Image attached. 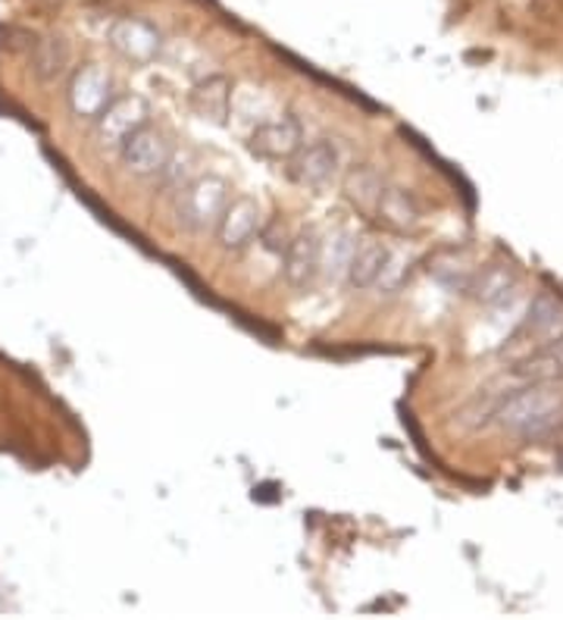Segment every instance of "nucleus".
I'll use <instances>...</instances> for the list:
<instances>
[{
    "mask_svg": "<svg viewBox=\"0 0 563 620\" xmlns=\"http://www.w3.org/2000/svg\"><path fill=\"white\" fill-rule=\"evenodd\" d=\"M510 286H514L510 273L495 266V269H489V273L479 279V298H482L485 305H504L507 295H510Z\"/></svg>",
    "mask_w": 563,
    "mask_h": 620,
    "instance_id": "nucleus-18",
    "label": "nucleus"
},
{
    "mask_svg": "<svg viewBox=\"0 0 563 620\" xmlns=\"http://www.w3.org/2000/svg\"><path fill=\"white\" fill-rule=\"evenodd\" d=\"M320 254H323V239L317 232H301L285 251V279L295 288H307L320 276Z\"/></svg>",
    "mask_w": 563,
    "mask_h": 620,
    "instance_id": "nucleus-9",
    "label": "nucleus"
},
{
    "mask_svg": "<svg viewBox=\"0 0 563 620\" xmlns=\"http://www.w3.org/2000/svg\"><path fill=\"white\" fill-rule=\"evenodd\" d=\"M229 101H232V85L226 76H210L204 79L192 94V107L200 119H210V123H222L229 116Z\"/></svg>",
    "mask_w": 563,
    "mask_h": 620,
    "instance_id": "nucleus-13",
    "label": "nucleus"
},
{
    "mask_svg": "<svg viewBox=\"0 0 563 620\" xmlns=\"http://www.w3.org/2000/svg\"><path fill=\"white\" fill-rule=\"evenodd\" d=\"M376 214L389 222L391 229H411V226H416V207L407 198V192H401V188H386L382 198H379Z\"/></svg>",
    "mask_w": 563,
    "mask_h": 620,
    "instance_id": "nucleus-16",
    "label": "nucleus"
},
{
    "mask_svg": "<svg viewBox=\"0 0 563 620\" xmlns=\"http://www.w3.org/2000/svg\"><path fill=\"white\" fill-rule=\"evenodd\" d=\"M229 116L239 123L241 129H257L266 119L279 116L276 113V97L269 91L254 89V85H241L239 91H232V101H229Z\"/></svg>",
    "mask_w": 563,
    "mask_h": 620,
    "instance_id": "nucleus-11",
    "label": "nucleus"
},
{
    "mask_svg": "<svg viewBox=\"0 0 563 620\" xmlns=\"http://www.w3.org/2000/svg\"><path fill=\"white\" fill-rule=\"evenodd\" d=\"M119 160H123V167L129 170L131 176L151 179L157 176V173H163L166 163L173 160V145H170V138L163 133H157L151 126H141V129L123 145Z\"/></svg>",
    "mask_w": 563,
    "mask_h": 620,
    "instance_id": "nucleus-5",
    "label": "nucleus"
},
{
    "mask_svg": "<svg viewBox=\"0 0 563 620\" xmlns=\"http://www.w3.org/2000/svg\"><path fill=\"white\" fill-rule=\"evenodd\" d=\"M226 207H229V182L219 176H204L182 188L179 204H175V217L188 232H204V229L217 226Z\"/></svg>",
    "mask_w": 563,
    "mask_h": 620,
    "instance_id": "nucleus-4",
    "label": "nucleus"
},
{
    "mask_svg": "<svg viewBox=\"0 0 563 620\" xmlns=\"http://www.w3.org/2000/svg\"><path fill=\"white\" fill-rule=\"evenodd\" d=\"M107 42L129 64H151L153 57L160 54V45H163L157 25H151L148 20H135V16L116 20L110 25Z\"/></svg>",
    "mask_w": 563,
    "mask_h": 620,
    "instance_id": "nucleus-7",
    "label": "nucleus"
},
{
    "mask_svg": "<svg viewBox=\"0 0 563 620\" xmlns=\"http://www.w3.org/2000/svg\"><path fill=\"white\" fill-rule=\"evenodd\" d=\"M66 107L79 123H94L101 111L113 101V72L104 64H85V67L66 69Z\"/></svg>",
    "mask_w": 563,
    "mask_h": 620,
    "instance_id": "nucleus-2",
    "label": "nucleus"
},
{
    "mask_svg": "<svg viewBox=\"0 0 563 620\" xmlns=\"http://www.w3.org/2000/svg\"><path fill=\"white\" fill-rule=\"evenodd\" d=\"M407 254L404 251H389V261L382 266V276H379V283L376 288H382V291H394V288L401 286V279L407 276Z\"/></svg>",
    "mask_w": 563,
    "mask_h": 620,
    "instance_id": "nucleus-19",
    "label": "nucleus"
},
{
    "mask_svg": "<svg viewBox=\"0 0 563 620\" xmlns=\"http://www.w3.org/2000/svg\"><path fill=\"white\" fill-rule=\"evenodd\" d=\"M520 377L526 379H558L563 377V335L548 342V348H542L539 355H532L520 367Z\"/></svg>",
    "mask_w": 563,
    "mask_h": 620,
    "instance_id": "nucleus-17",
    "label": "nucleus"
},
{
    "mask_svg": "<svg viewBox=\"0 0 563 620\" xmlns=\"http://www.w3.org/2000/svg\"><path fill=\"white\" fill-rule=\"evenodd\" d=\"M261 229V204L254 198H239L219 217L217 232L222 248H244Z\"/></svg>",
    "mask_w": 563,
    "mask_h": 620,
    "instance_id": "nucleus-10",
    "label": "nucleus"
},
{
    "mask_svg": "<svg viewBox=\"0 0 563 620\" xmlns=\"http://www.w3.org/2000/svg\"><path fill=\"white\" fill-rule=\"evenodd\" d=\"M301 123L295 119V116H273V119H266L263 126H257L254 133H251V145H254V151H261L263 157H295L301 151Z\"/></svg>",
    "mask_w": 563,
    "mask_h": 620,
    "instance_id": "nucleus-8",
    "label": "nucleus"
},
{
    "mask_svg": "<svg viewBox=\"0 0 563 620\" xmlns=\"http://www.w3.org/2000/svg\"><path fill=\"white\" fill-rule=\"evenodd\" d=\"M345 188H347V198L354 200L360 210H376V207H379V198H382V192H386L382 176H379L369 163H360V167H354V170L347 173Z\"/></svg>",
    "mask_w": 563,
    "mask_h": 620,
    "instance_id": "nucleus-15",
    "label": "nucleus"
},
{
    "mask_svg": "<svg viewBox=\"0 0 563 620\" xmlns=\"http://www.w3.org/2000/svg\"><path fill=\"white\" fill-rule=\"evenodd\" d=\"M357 251V239L351 229H332L323 239V254H320V276H325L329 283L347 279V269L354 261Z\"/></svg>",
    "mask_w": 563,
    "mask_h": 620,
    "instance_id": "nucleus-12",
    "label": "nucleus"
},
{
    "mask_svg": "<svg viewBox=\"0 0 563 620\" xmlns=\"http://www.w3.org/2000/svg\"><path fill=\"white\" fill-rule=\"evenodd\" d=\"M389 261V248L382 242H367L360 244L357 251H354V261H351V269H347V279H351V286L357 288H372L379 283V276H382V266Z\"/></svg>",
    "mask_w": 563,
    "mask_h": 620,
    "instance_id": "nucleus-14",
    "label": "nucleus"
},
{
    "mask_svg": "<svg viewBox=\"0 0 563 620\" xmlns=\"http://www.w3.org/2000/svg\"><path fill=\"white\" fill-rule=\"evenodd\" d=\"M498 417L507 433L520 439H542L563 426V389L554 379H536V386L504 401Z\"/></svg>",
    "mask_w": 563,
    "mask_h": 620,
    "instance_id": "nucleus-1",
    "label": "nucleus"
},
{
    "mask_svg": "<svg viewBox=\"0 0 563 620\" xmlns=\"http://www.w3.org/2000/svg\"><path fill=\"white\" fill-rule=\"evenodd\" d=\"M148 116H151V104L141 94L113 97L107 107L101 111V116L91 123L94 126V145L101 151H116L119 154L131 135L138 133L141 126H148Z\"/></svg>",
    "mask_w": 563,
    "mask_h": 620,
    "instance_id": "nucleus-3",
    "label": "nucleus"
},
{
    "mask_svg": "<svg viewBox=\"0 0 563 620\" xmlns=\"http://www.w3.org/2000/svg\"><path fill=\"white\" fill-rule=\"evenodd\" d=\"M288 173L303 188L323 192L329 185H335V179L342 173V154H338V148L332 141H317V145L298 151V157L288 167Z\"/></svg>",
    "mask_w": 563,
    "mask_h": 620,
    "instance_id": "nucleus-6",
    "label": "nucleus"
}]
</instances>
